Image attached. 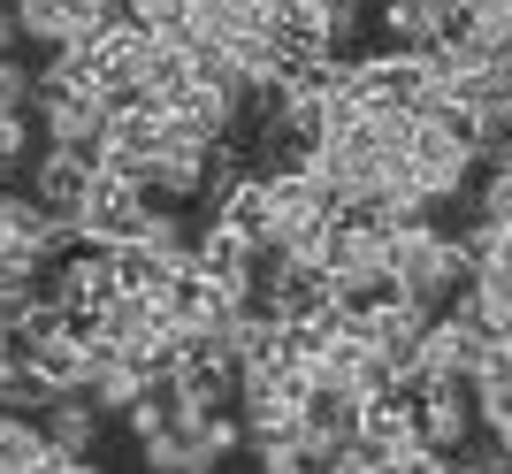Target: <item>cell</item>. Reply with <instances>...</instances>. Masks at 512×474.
<instances>
[{
    "mask_svg": "<svg viewBox=\"0 0 512 474\" xmlns=\"http://www.w3.org/2000/svg\"><path fill=\"white\" fill-rule=\"evenodd\" d=\"M146 207H153V199L138 192L130 176H107V169H92V184H85V199H77L69 230H77V237H92V245H123V237H138Z\"/></svg>",
    "mask_w": 512,
    "mask_h": 474,
    "instance_id": "cell-1",
    "label": "cell"
},
{
    "mask_svg": "<svg viewBox=\"0 0 512 474\" xmlns=\"http://www.w3.org/2000/svg\"><path fill=\"white\" fill-rule=\"evenodd\" d=\"M413 429H421L428 452H467V444H474L467 383H428V390H413Z\"/></svg>",
    "mask_w": 512,
    "mask_h": 474,
    "instance_id": "cell-2",
    "label": "cell"
},
{
    "mask_svg": "<svg viewBox=\"0 0 512 474\" xmlns=\"http://www.w3.org/2000/svg\"><path fill=\"white\" fill-rule=\"evenodd\" d=\"M92 184V161L85 153H62V146H39V161H31V199H39L54 222L77 215V199H85Z\"/></svg>",
    "mask_w": 512,
    "mask_h": 474,
    "instance_id": "cell-3",
    "label": "cell"
},
{
    "mask_svg": "<svg viewBox=\"0 0 512 474\" xmlns=\"http://www.w3.org/2000/svg\"><path fill=\"white\" fill-rule=\"evenodd\" d=\"M39 436L62 459H92V452H100V413H92L85 398H46V406H39Z\"/></svg>",
    "mask_w": 512,
    "mask_h": 474,
    "instance_id": "cell-4",
    "label": "cell"
},
{
    "mask_svg": "<svg viewBox=\"0 0 512 474\" xmlns=\"http://www.w3.org/2000/svg\"><path fill=\"white\" fill-rule=\"evenodd\" d=\"M383 39L398 54H428L436 46V0H383Z\"/></svg>",
    "mask_w": 512,
    "mask_h": 474,
    "instance_id": "cell-5",
    "label": "cell"
},
{
    "mask_svg": "<svg viewBox=\"0 0 512 474\" xmlns=\"http://www.w3.org/2000/svg\"><path fill=\"white\" fill-rule=\"evenodd\" d=\"M138 459H146V474H192V444H184V429L138 436Z\"/></svg>",
    "mask_w": 512,
    "mask_h": 474,
    "instance_id": "cell-6",
    "label": "cell"
},
{
    "mask_svg": "<svg viewBox=\"0 0 512 474\" xmlns=\"http://www.w3.org/2000/svg\"><path fill=\"white\" fill-rule=\"evenodd\" d=\"M0 474H62V452L39 436V421H31V436H23V444H8V452H0Z\"/></svg>",
    "mask_w": 512,
    "mask_h": 474,
    "instance_id": "cell-7",
    "label": "cell"
},
{
    "mask_svg": "<svg viewBox=\"0 0 512 474\" xmlns=\"http://www.w3.org/2000/svg\"><path fill=\"white\" fill-rule=\"evenodd\" d=\"M474 222H512V184H505V161H490V169H482V184H474Z\"/></svg>",
    "mask_w": 512,
    "mask_h": 474,
    "instance_id": "cell-8",
    "label": "cell"
},
{
    "mask_svg": "<svg viewBox=\"0 0 512 474\" xmlns=\"http://www.w3.org/2000/svg\"><path fill=\"white\" fill-rule=\"evenodd\" d=\"M0 115H31V62L0 54Z\"/></svg>",
    "mask_w": 512,
    "mask_h": 474,
    "instance_id": "cell-9",
    "label": "cell"
},
{
    "mask_svg": "<svg viewBox=\"0 0 512 474\" xmlns=\"http://www.w3.org/2000/svg\"><path fill=\"white\" fill-rule=\"evenodd\" d=\"M31 161V115H0V169Z\"/></svg>",
    "mask_w": 512,
    "mask_h": 474,
    "instance_id": "cell-10",
    "label": "cell"
},
{
    "mask_svg": "<svg viewBox=\"0 0 512 474\" xmlns=\"http://www.w3.org/2000/svg\"><path fill=\"white\" fill-rule=\"evenodd\" d=\"M23 436H31V421H23V413H8V406H0V452H8V444H23Z\"/></svg>",
    "mask_w": 512,
    "mask_h": 474,
    "instance_id": "cell-11",
    "label": "cell"
},
{
    "mask_svg": "<svg viewBox=\"0 0 512 474\" xmlns=\"http://www.w3.org/2000/svg\"><path fill=\"white\" fill-rule=\"evenodd\" d=\"M16 46H23V31H16V8L0 0V54H16Z\"/></svg>",
    "mask_w": 512,
    "mask_h": 474,
    "instance_id": "cell-12",
    "label": "cell"
},
{
    "mask_svg": "<svg viewBox=\"0 0 512 474\" xmlns=\"http://www.w3.org/2000/svg\"><path fill=\"white\" fill-rule=\"evenodd\" d=\"M62 474H107V467H100V452H92V459H62Z\"/></svg>",
    "mask_w": 512,
    "mask_h": 474,
    "instance_id": "cell-13",
    "label": "cell"
},
{
    "mask_svg": "<svg viewBox=\"0 0 512 474\" xmlns=\"http://www.w3.org/2000/svg\"><path fill=\"white\" fill-rule=\"evenodd\" d=\"M283 474H321V467H306V459H291V467H283Z\"/></svg>",
    "mask_w": 512,
    "mask_h": 474,
    "instance_id": "cell-14",
    "label": "cell"
},
{
    "mask_svg": "<svg viewBox=\"0 0 512 474\" xmlns=\"http://www.w3.org/2000/svg\"><path fill=\"white\" fill-rule=\"evenodd\" d=\"M8 176H16V169H0V192H8Z\"/></svg>",
    "mask_w": 512,
    "mask_h": 474,
    "instance_id": "cell-15",
    "label": "cell"
}]
</instances>
